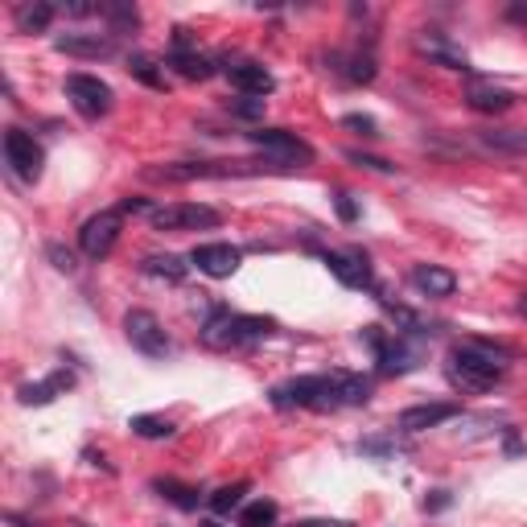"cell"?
<instances>
[{
    "label": "cell",
    "instance_id": "1",
    "mask_svg": "<svg viewBox=\"0 0 527 527\" xmlns=\"http://www.w3.org/2000/svg\"><path fill=\"white\" fill-rule=\"evenodd\" d=\"M449 375L466 392H486L507 375V350L486 346V342H466L449 355Z\"/></svg>",
    "mask_w": 527,
    "mask_h": 527
},
{
    "label": "cell",
    "instance_id": "2",
    "mask_svg": "<svg viewBox=\"0 0 527 527\" xmlns=\"http://www.w3.org/2000/svg\"><path fill=\"white\" fill-rule=\"evenodd\" d=\"M272 334L268 318H252V313H215L206 326H202V342L215 346V350H231L243 342H260Z\"/></svg>",
    "mask_w": 527,
    "mask_h": 527
},
{
    "label": "cell",
    "instance_id": "3",
    "mask_svg": "<svg viewBox=\"0 0 527 527\" xmlns=\"http://www.w3.org/2000/svg\"><path fill=\"white\" fill-rule=\"evenodd\" d=\"M272 404H276V408H318V412L342 408L334 371H330V375H301V379L285 383V388L272 392Z\"/></svg>",
    "mask_w": 527,
    "mask_h": 527
},
{
    "label": "cell",
    "instance_id": "4",
    "mask_svg": "<svg viewBox=\"0 0 527 527\" xmlns=\"http://www.w3.org/2000/svg\"><path fill=\"white\" fill-rule=\"evenodd\" d=\"M149 223L157 231H202V227H219V210L202 202H169L149 210Z\"/></svg>",
    "mask_w": 527,
    "mask_h": 527
},
{
    "label": "cell",
    "instance_id": "5",
    "mask_svg": "<svg viewBox=\"0 0 527 527\" xmlns=\"http://www.w3.org/2000/svg\"><path fill=\"white\" fill-rule=\"evenodd\" d=\"M252 145L264 157H272L276 165H297L301 169V165L313 161V149L305 145L297 132H285V128H260V132H252Z\"/></svg>",
    "mask_w": 527,
    "mask_h": 527
},
{
    "label": "cell",
    "instance_id": "6",
    "mask_svg": "<svg viewBox=\"0 0 527 527\" xmlns=\"http://www.w3.org/2000/svg\"><path fill=\"white\" fill-rule=\"evenodd\" d=\"M66 99L75 103V112L87 120H99L112 112V87L95 75H66Z\"/></svg>",
    "mask_w": 527,
    "mask_h": 527
},
{
    "label": "cell",
    "instance_id": "7",
    "mask_svg": "<svg viewBox=\"0 0 527 527\" xmlns=\"http://www.w3.org/2000/svg\"><path fill=\"white\" fill-rule=\"evenodd\" d=\"M5 157H9V165H13V173H17L21 182H38L42 178L46 153H42V145L29 132H21V128L5 132Z\"/></svg>",
    "mask_w": 527,
    "mask_h": 527
},
{
    "label": "cell",
    "instance_id": "8",
    "mask_svg": "<svg viewBox=\"0 0 527 527\" xmlns=\"http://www.w3.org/2000/svg\"><path fill=\"white\" fill-rule=\"evenodd\" d=\"M120 239V210H99V215H91L79 231V248L87 260H103Z\"/></svg>",
    "mask_w": 527,
    "mask_h": 527
},
{
    "label": "cell",
    "instance_id": "9",
    "mask_svg": "<svg viewBox=\"0 0 527 527\" xmlns=\"http://www.w3.org/2000/svg\"><path fill=\"white\" fill-rule=\"evenodd\" d=\"M124 334H128V342L140 350V355H149V359H165L169 355V338H165L161 322L153 318L149 309H132L124 318Z\"/></svg>",
    "mask_w": 527,
    "mask_h": 527
},
{
    "label": "cell",
    "instance_id": "10",
    "mask_svg": "<svg viewBox=\"0 0 527 527\" xmlns=\"http://www.w3.org/2000/svg\"><path fill=\"white\" fill-rule=\"evenodd\" d=\"M239 248H231V243H198V248L190 252V264L202 272V276H215V280H227L235 268H239Z\"/></svg>",
    "mask_w": 527,
    "mask_h": 527
},
{
    "label": "cell",
    "instance_id": "11",
    "mask_svg": "<svg viewBox=\"0 0 527 527\" xmlns=\"http://www.w3.org/2000/svg\"><path fill=\"white\" fill-rule=\"evenodd\" d=\"M326 268L346 289H371V264L363 252H326Z\"/></svg>",
    "mask_w": 527,
    "mask_h": 527
},
{
    "label": "cell",
    "instance_id": "12",
    "mask_svg": "<svg viewBox=\"0 0 527 527\" xmlns=\"http://www.w3.org/2000/svg\"><path fill=\"white\" fill-rule=\"evenodd\" d=\"M227 79H231L235 91H243L248 99H264V95L276 87L272 70L260 66V62H235V66H227Z\"/></svg>",
    "mask_w": 527,
    "mask_h": 527
},
{
    "label": "cell",
    "instance_id": "13",
    "mask_svg": "<svg viewBox=\"0 0 527 527\" xmlns=\"http://www.w3.org/2000/svg\"><path fill=\"white\" fill-rule=\"evenodd\" d=\"M169 66L178 70L182 79H210V75H215V66H210V58H206V54H198V50H190L186 29H178V46H173V54H169Z\"/></svg>",
    "mask_w": 527,
    "mask_h": 527
},
{
    "label": "cell",
    "instance_id": "14",
    "mask_svg": "<svg viewBox=\"0 0 527 527\" xmlns=\"http://www.w3.org/2000/svg\"><path fill=\"white\" fill-rule=\"evenodd\" d=\"M54 50H62L70 58H108L116 46H112V38H103V33H62V38H54Z\"/></svg>",
    "mask_w": 527,
    "mask_h": 527
},
{
    "label": "cell",
    "instance_id": "15",
    "mask_svg": "<svg viewBox=\"0 0 527 527\" xmlns=\"http://www.w3.org/2000/svg\"><path fill=\"white\" fill-rule=\"evenodd\" d=\"M449 416H458V404H416V408L400 412V429L404 433H425V429L445 425Z\"/></svg>",
    "mask_w": 527,
    "mask_h": 527
},
{
    "label": "cell",
    "instance_id": "16",
    "mask_svg": "<svg viewBox=\"0 0 527 527\" xmlns=\"http://www.w3.org/2000/svg\"><path fill=\"white\" fill-rule=\"evenodd\" d=\"M466 103H470L474 112H482V116H499V112H507L511 103H515V95L507 87H495V83H470Z\"/></svg>",
    "mask_w": 527,
    "mask_h": 527
},
{
    "label": "cell",
    "instance_id": "17",
    "mask_svg": "<svg viewBox=\"0 0 527 527\" xmlns=\"http://www.w3.org/2000/svg\"><path fill=\"white\" fill-rule=\"evenodd\" d=\"M412 285L425 297H453L458 276H453L449 268H437V264H420V268H412Z\"/></svg>",
    "mask_w": 527,
    "mask_h": 527
},
{
    "label": "cell",
    "instance_id": "18",
    "mask_svg": "<svg viewBox=\"0 0 527 527\" xmlns=\"http://www.w3.org/2000/svg\"><path fill=\"white\" fill-rule=\"evenodd\" d=\"M70 383H75V379H70L66 371H54L50 379H42V383H25V388H21V404H50V400H58L62 392H70Z\"/></svg>",
    "mask_w": 527,
    "mask_h": 527
},
{
    "label": "cell",
    "instance_id": "19",
    "mask_svg": "<svg viewBox=\"0 0 527 527\" xmlns=\"http://www.w3.org/2000/svg\"><path fill=\"white\" fill-rule=\"evenodd\" d=\"M416 50H420V54H429V58H437V62H445L449 70H470V66H466V54L453 50V46L441 38V33H429V38H416Z\"/></svg>",
    "mask_w": 527,
    "mask_h": 527
},
{
    "label": "cell",
    "instance_id": "20",
    "mask_svg": "<svg viewBox=\"0 0 527 527\" xmlns=\"http://www.w3.org/2000/svg\"><path fill=\"white\" fill-rule=\"evenodd\" d=\"M50 21H54V5H46V0H25V5H17V29L21 33L46 29Z\"/></svg>",
    "mask_w": 527,
    "mask_h": 527
},
{
    "label": "cell",
    "instance_id": "21",
    "mask_svg": "<svg viewBox=\"0 0 527 527\" xmlns=\"http://www.w3.org/2000/svg\"><path fill=\"white\" fill-rule=\"evenodd\" d=\"M153 490L161 499H169L173 507H182V511H194L198 507V490L194 486H182V482H173V478H157Z\"/></svg>",
    "mask_w": 527,
    "mask_h": 527
},
{
    "label": "cell",
    "instance_id": "22",
    "mask_svg": "<svg viewBox=\"0 0 527 527\" xmlns=\"http://www.w3.org/2000/svg\"><path fill=\"white\" fill-rule=\"evenodd\" d=\"M128 429L136 437H145V441H165V437H173V420H165V416H132Z\"/></svg>",
    "mask_w": 527,
    "mask_h": 527
},
{
    "label": "cell",
    "instance_id": "23",
    "mask_svg": "<svg viewBox=\"0 0 527 527\" xmlns=\"http://www.w3.org/2000/svg\"><path fill=\"white\" fill-rule=\"evenodd\" d=\"M276 503L272 499H256V503H248L239 511V527H272L276 523Z\"/></svg>",
    "mask_w": 527,
    "mask_h": 527
},
{
    "label": "cell",
    "instance_id": "24",
    "mask_svg": "<svg viewBox=\"0 0 527 527\" xmlns=\"http://www.w3.org/2000/svg\"><path fill=\"white\" fill-rule=\"evenodd\" d=\"M243 495H248V482H235V486H219L215 495H210V511L215 515H231L239 503H243Z\"/></svg>",
    "mask_w": 527,
    "mask_h": 527
},
{
    "label": "cell",
    "instance_id": "25",
    "mask_svg": "<svg viewBox=\"0 0 527 527\" xmlns=\"http://www.w3.org/2000/svg\"><path fill=\"white\" fill-rule=\"evenodd\" d=\"M145 272H149V276H161V280H173V285H178V280L186 276V264H182L178 256H149V260H145Z\"/></svg>",
    "mask_w": 527,
    "mask_h": 527
},
{
    "label": "cell",
    "instance_id": "26",
    "mask_svg": "<svg viewBox=\"0 0 527 527\" xmlns=\"http://www.w3.org/2000/svg\"><path fill=\"white\" fill-rule=\"evenodd\" d=\"M128 70H132V75H136L140 83H145V87H153V91H161V87H165V75L157 70V62H153V58H145V54H136V58L128 62Z\"/></svg>",
    "mask_w": 527,
    "mask_h": 527
},
{
    "label": "cell",
    "instance_id": "27",
    "mask_svg": "<svg viewBox=\"0 0 527 527\" xmlns=\"http://www.w3.org/2000/svg\"><path fill=\"white\" fill-rule=\"evenodd\" d=\"M486 145L507 149V153H527V132H486Z\"/></svg>",
    "mask_w": 527,
    "mask_h": 527
},
{
    "label": "cell",
    "instance_id": "28",
    "mask_svg": "<svg viewBox=\"0 0 527 527\" xmlns=\"http://www.w3.org/2000/svg\"><path fill=\"white\" fill-rule=\"evenodd\" d=\"M99 13H103V17H112V21L120 25V29H132V25L140 21L132 5H99Z\"/></svg>",
    "mask_w": 527,
    "mask_h": 527
},
{
    "label": "cell",
    "instance_id": "29",
    "mask_svg": "<svg viewBox=\"0 0 527 527\" xmlns=\"http://www.w3.org/2000/svg\"><path fill=\"white\" fill-rule=\"evenodd\" d=\"M231 112L243 116V120H256V116L264 112V99H248V95H243L239 103H231Z\"/></svg>",
    "mask_w": 527,
    "mask_h": 527
},
{
    "label": "cell",
    "instance_id": "30",
    "mask_svg": "<svg viewBox=\"0 0 527 527\" xmlns=\"http://www.w3.org/2000/svg\"><path fill=\"white\" fill-rule=\"evenodd\" d=\"M46 252H50V260H54V268H58V272H75V268H79V264H75V256H70L66 248H58V243H50Z\"/></svg>",
    "mask_w": 527,
    "mask_h": 527
},
{
    "label": "cell",
    "instance_id": "31",
    "mask_svg": "<svg viewBox=\"0 0 527 527\" xmlns=\"http://www.w3.org/2000/svg\"><path fill=\"white\" fill-rule=\"evenodd\" d=\"M334 206H338V219L342 223H355L359 219V206L350 202V194H334Z\"/></svg>",
    "mask_w": 527,
    "mask_h": 527
},
{
    "label": "cell",
    "instance_id": "32",
    "mask_svg": "<svg viewBox=\"0 0 527 527\" xmlns=\"http://www.w3.org/2000/svg\"><path fill=\"white\" fill-rule=\"evenodd\" d=\"M342 124H346V128H359L363 136H379V132H375V120H371V116H346Z\"/></svg>",
    "mask_w": 527,
    "mask_h": 527
},
{
    "label": "cell",
    "instance_id": "33",
    "mask_svg": "<svg viewBox=\"0 0 527 527\" xmlns=\"http://www.w3.org/2000/svg\"><path fill=\"white\" fill-rule=\"evenodd\" d=\"M350 161H355V165H367V169H379V173H388V169H392L388 161H379V157H363V153H350Z\"/></svg>",
    "mask_w": 527,
    "mask_h": 527
},
{
    "label": "cell",
    "instance_id": "34",
    "mask_svg": "<svg viewBox=\"0 0 527 527\" xmlns=\"http://www.w3.org/2000/svg\"><path fill=\"white\" fill-rule=\"evenodd\" d=\"M297 527H350L346 519H301Z\"/></svg>",
    "mask_w": 527,
    "mask_h": 527
},
{
    "label": "cell",
    "instance_id": "35",
    "mask_svg": "<svg viewBox=\"0 0 527 527\" xmlns=\"http://www.w3.org/2000/svg\"><path fill=\"white\" fill-rule=\"evenodd\" d=\"M198 527H223V523H215V519H206V523H198Z\"/></svg>",
    "mask_w": 527,
    "mask_h": 527
},
{
    "label": "cell",
    "instance_id": "36",
    "mask_svg": "<svg viewBox=\"0 0 527 527\" xmlns=\"http://www.w3.org/2000/svg\"><path fill=\"white\" fill-rule=\"evenodd\" d=\"M523 313H527V297H523Z\"/></svg>",
    "mask_w": 527,
    "mask_h": 527
}]
</instances>
